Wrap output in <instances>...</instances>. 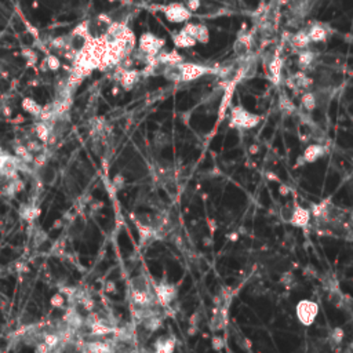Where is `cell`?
I'll use <instances>...</instances> for the list:
<instances>
[{"instance_id": "6da1fadb", "label": "cell", "mask_w": 353, "mask_h": 353, "mask_svg": "<svg viewBox=\"0 0 353 353\" xmlns=\"http://www.w3.org/2000/svg\"><path fill=\"white\" fill-rule=\"evenodd\" d=\"M130 297L134 308H156L159 305L155 294V284H152L145 276H137L131 280Z\"/></svg>"}, {"instance_id": "7a4b0ae2", "label": "cell", "mask_w": 353, "mask_h": 353, "mask_svg": "<svg viewBox=\"0 0 353 353\" xmlns=\"http://www.w3.org/2000/svg\"><path fill=\"white\" fill-rule=\"evenodd\" d=\"M211 69L206 65L192 64V62H181L172 66H164L161 73L167 80L176 81V83H188V81L196 80L202 76L210 73Z\"/></svg>"}, {"instance_id": "3957f363", "label": "cell", "mask_w": 353, "mask_h": 353, "mask_svg": "<svg viewBox=\"0 0 353 353\" xmlns=\"http://www.w3.org/2000/svg\"><path fill=\"white\" fill-rule=\"evenodd\" d=\"M164 44H166L164 39L156 36L155 33L152 32H144L139 36L138 54L141 55V59L144 61L145 65L160 53Z\"/></svg>"}, {"instance_id": "277c9868", "label": "cell", "mask_w": 353, "mask_h": 353, "mask_svg": "<svg viewBox=\"0 0 353 353\" xmlns=\"http://www.w3.org/2000/svg\"><path fill=\"white\" fill-rule=\"evenodd\" d=\"M261 122V116L247 111L241 105L230 108L229 126L236 130H251L257 127Z\"/></svg>"}, {"instance_id": "5b68a950", "label": "cell", "mask_w": 353, "mask_h": 353, "mask_svg": "<svg viewBox=\"0 0 353 353\" xmlns=\"http://www.w3.org/2000/svg\"><path fill=\"white\" fill-rule=\"evenodd\" d=\"M160 11L164 14L166 20L171 24H185L191 21L193 17L192 11H189L187 6L180 2H174L167 6H161Z\"/></svg>"}, {"instance_id": "8992f818", "label": "cell", "mask_w": 353, "mask_h": 353, "mask_svg": "<svg viewBox=\"0 0 353 353\" xmlns=\"http://www.w3.org/2000/svg\"><path fill=\"white\" fill-rule=\"evenodd\" d=\"M282 217L287 221L289 224L297 228H306L310 222L312 214L310 210L302 207L300 204L295 203L294 206H291L289 209H283L282 211Z\"/></svg>"}, {"instance_id": "52a82bcc", "label": "cell", "mask_w": 353, "mask_h": 353, "mask_svg": "<svg viewBox=\"0 0 353 353\" xmlns=\"http://www.w3.org/2000/svg\"><path fill=\"white\" fill-rule=\"evenodd\" d=\"M295 313L302 326L309 327L317 319L319 315V305L312 300H301L295 306Z\"/></svg>"}, {"instance_id": "ba28073f", "label": "cell", "mask_w": 353, "mask_h": 353, "mask_svg": "<svg viewBox=\"0 0 353 353\" xmlns=\"http://www.w3.org/2000/svg\"><path fill=\"white\" fill-rule=\"evenodd\" d=\"M155 294L157 298L159 305L163 308H167L171 305V302L175 300L176 297V287L171 283H160L155 284Z\"/></svg>"}, {"instance_id": "9c48e42d", "label": "cell", "mask_w": 353, "mask_h": 353, "mask_svg": "<svg viewBox=\"0 0 353 353\" xmlns=\"http://www.w3.org/2000/svg\"><path fill=\"white\" fill-rule=\"evenodd\" d=\"M184 29L187 31L191 36H193V39L200 44H207L210 42V31L206 24H193V22H185L184 24Z\"/></svg>"}, {"instance_id": "30bf717a", "label": "cell", "mask_w": 353, "mask_h": 353, "mask_svg": "<svg viewBox=\"0 0 353 353\" xmlns=\"http://www.w3.org/2000/svg\"><path fill=\"white\" fill-rule=\"evenodd\" d=\"M115 76L118 77V80L120 81V84H122V87H123L124 90H131V89L138 83L141 73H139L138 70L126 69V68H122V66L119 65V69Z\"/></svg>"}, {"instance_id": "8fae6325", "label": "cell", "mask_w": 353, "mask_h": 353, "mask_svg": "<svg viewBox=\"0 0 353 353\" xmlns=\"http://www.w3.org/2000/svg\"><path fill=\"white\" fill-rule=\"evenodd\" d=\"M327 153V146L323 144H310L308 145L304 150V153L301 156V159L304 163H315L319 159Z\"/></svg>"}, {"instance_id": "7c38bea8", "label": "cell", "mask_w": 353, "mask_h": 353, "mask_svg": "<svg viewBox=\"0 0 353 353\" xmlns=\"http://www.w3.org/2000/svg\"><path fill=\"white\" fill-rule=\"evenodd\" d=\"M156 64L159 66H172V65H178L184 62V57L178 53L176 50H171V51H163L156 55Z\"/></svg>"}, {"instance_id": "4fadbf2b", "label": "cell", "mask_w": 353, "mask_h": 353, "mask_svg": "<svg viewBox=\"0 0 353 353\" xmlns=\"http://www.w3.org/2000/svg\"><path fill=\"white\" fill-rule=\"evenodd\" d=\"M306 33L310 39V43H323L326 42L328 38V32H327L326 25H323L321 22H313L308 29Z\"/></svg>"}, {"instance_id": "5bb4252c", "label": "cell", "mask_w": 353, "mask_h": 353, "mask_svg": "<svg viewBox=\"0 0 353 353\" xmlns=\"http://www.w3.org/2000/svg\"><path fill=\"white\" fill-rule=\"evenodd\" d=\"M250 48H251V35L248 32H240L233 44L235 53L240 57H244L250 53Z\"/></svg>"}, {"instance_id": "9a60e30c", "label": "cell", "mask_w": 353, "mask_h": 353, "mask_svg": "<svg viewBox=\"0 0 353 353\" xmlns=\"http://www.w3.org/2000/svg\"><path fill=\"white\" fill-rule=\"evenodd\" d=\"M171 39L172 43H174V46H175L176 48H191L195 47V46L198 44V42L193 39V36H191L184 28H182L181 31L172 33Z\"/></svg>"}, {"instance_id": "2e32d148", "label": "cell", "mask_w": 353, "mask_h": 353, "mask_svg": "<svg viewBox=\"0 0 353 353\" xmlns=\"http://www.w3.org/2000/svg\"><path fill=\"white\" fill-rule=\"evenodd\" d=\"M282 69H283V62L278 54H275L269 64H268V70H269V79L272 80L273 84H279L282 79Z\"/></svg>"}, {"instance_id": "e0dca14e", "label": "cell", "mask_w": 353, "mask_h": 353, "mask_svg": "<svg viewBox=\"0 0 353 353\" xmlns=\"http://www.w3.org/2000/svg\"><path fill=\"white\" fill-rule=\"evenodd\" d=\"M80 350L83 353H112V346L105 341H91L81 343Z\"/></svg>"}, {"instance_id": "ac0fdd59", "label": "cell", "mask_w": 353, "mask_h": 353, "mask_svg": "<svg viewBox=\"0 0 353 353\" xmlns=\"http://www.w3.org/2000/svg\"><path fill=\"white\" fill-rule=\"evenodd\" d=\"M174 349H175V338L160 337L155 342V352L153 353H174Z\"/></svg>"}, {"instance_id": "d6986e66", "label": "cell", "mask_w": 353, "mask_h": 353, "mask_svg": "<svg viewBox=\"0 0 353 353\" xmlns=\"http://www.w3.org/2000/svg\"><path fill=\"white\" fill-rule=\"evenodd\" d=\"M290 43H291L293 47L301 51V50H306V48L309 47L310 39L309 36H308V33H306L305 29H304V31H298L297 33H294Z\"/></svg>"}, {"instance_id": "ffe728a7", "label": "cell", "mask_w": 353, "mask_h": 353, "mask_svg": "<svg viewBox=\"0 0 353 353\" xmlns=\"http://www.w3.org/2000/svg\"><path fill=\"white\" fill-rule=\"evenodd\" d=\"M33 130H35V134H36L39 141H42V142H48L50 138H51V127L48 126L47 122L39 120L38 123L35 124Z\"/></svg>"}, {"instance_id": "44dd1931", "label": "cell", "mask_w": 353, "mask_h": 353, "mask_svg": "<svg viewBox=\"0 0 353 353\" xmlns=\"http://www.w3.org/2000/svg\"><path fill=\"white\" fill-rule=\"evenodd\" d=\"M21 105H22V109H24L25 112H28L29 115H32V116H35V118H39V116H40V113H42V109H43V107H42V105H39L38 102L35 101V100H32V98H24Z\"/></svg>"}, {"instance_id": "7402d4cb", "label": "cell", "mask_w": 353, "mask_h": 353, "mask_svg": "<svg viewBox=\"0 0 353 353\" xmlns=\"http://www.w3.org/2000/svg\"><path fill=\"white\" fill-rule=\"evenodd\" d=\"M39 215H40V207H38L36 204H27L21 209L22 220H25L27 222H33Z\"/></svg>"}, {"instance_id": "603a6c76", "label": "cell", "mask_w": 353, "mask_h": 353, "mask_svg": "<svg viewBox=\"0 0 353 353\" xmlns=\"http://www.w3.org/2000/svg\"><path fill=\"white\" fill-rule=\"evenodd\" d=\"M317 97L313 91H305L302 94V100H301V104H302V108L305 109L306 112H312L315 111L316 107H317Z\"/></svg>"}, {"instance_id": "cb8c5ba5", "label": "cell", "mask_w": 353, "mask_h": 353, "mask_svg": "<svg viewBox=\"0 0 353 353\" xmlns=\"http://www.w3.org/2000/svg\"><path fill=\"white\" fill-rule=\"evenodd\" d=\"M313 61H315V53L309 51L308 48L301 50L300 54H298V65L301 66V69L309 68L310 65L313 64Z\"/></svg>"}, {"instance_id": "d4e9b609", "label": "cell", "mask_w": 353, "mask_h": 353, "mask_svg": "<svg viewBox=\"0 0 353 353\" xmlns=\"http://www.w3.org/2000/svg\"><path fill=\"white\" fill-rule=\"evenodd\" d=\"M14 153H16L17 157H18L20 160L24 161V163H32L33 161L32 152H29L27 145H16V146H14Z\"/></svg>"}, {"instance_id": "484cf974", "label": "cell", "mask_w": 353, "mask_h": 353, "mask_svg": "<svg viewBox=\"0 0 353 353\" xmlns=\"http://www.w3.org/2000/svg\"><path fill=\"white\" fill-rule=\"evenodd\" d=\"M43 342L50 349H55L58 348L59 343L62 342V338H61L58 332H46L43 335Z\"/></svg>"}, {"instance_id": "4316f807", "label": "cell", "mask_w": 353, "mask_h": 353, "mask_svg": "<svg viewBox=\"0 0 353 353\" xmlns=\"http://www.w3.org/2000/svg\"><path fill=\"white\" fill-rule=\"evenodd\" d=\"M343 337H345V332H343L342 328H341V327H335L331 331V334H330L328 339H330L332 346H339V345L342 343Z\"/></svg>"}, {"instance_id": "83f0119b", "label": "cell", "mask_w": 353, "mask_h": 353, "mask_svg": "<svg viewBox=\"0 0 353 353\" xmlns=\"http://www.w3.org/2000/svg\"><path fill=\"white\" fill-rule=\"evenodd\" d=\"M44 64L50 70H58L61 66V61L57 55H47L44 59Z\"/></svg>"}, {"instance_id": "f1b7e54d", "label": "cell", "mask_w": 353, "mask_h": 353, "mask_svg": "<svg viewBox=\"0 0 353 353\" xmlns=\"http://www.w3.org/2000/svg\"><path fill=\"white\" fill-rule=\"evenodd\" d=\"M50 304H51L53 308H57V309H64V306H65L64 294H61V293H55V294L51 297Z\"/></svg>"}, {"instance_id": "f546056e", "label": "cell", "mask_w": 353, "mask_h": 353, "mask_svg": "<svg viewBox=\"0 0 353 353\" xmlns=\"http://www.w3.org/2000/svg\"><path fill=\"white\" fill-rule=\"evenodd\" d=\"M211 343H213V348H214L215 350H222V348H224V345H225L224 339H222L220 335H214Z\"/></svg>"}, {"instance_id": "4dcf8cb0", "label": "cell", "mask_w": 353, "mask_h": 353, "mask_svg": "<svg viewBox=\"0 0 353 353\" xmlns=\"http://www.w3.org/2000/svg\"><path fill=\"white\" fill-rule=\"evenodd\" d=\"M280 107H282V109L283 111H289V112H294V105H293V102L290 101L289 98H283V100H280Z\"/></svg>"}, {"instance_id": "1f68e13d", "label": "cell", "mask_w": 353, "mask_h": 353, "mask_svg": "<svg viewBox=\"0 0 353 353\" xmlns=\"http://www.w3.org/2000/svg\"><path fill=\"white\" fill-rule=\"evenodd\" d=\"M185 6L189 9V11L195 13V11H198L199 7H200V0H187V5Z\"/></svg>"}, {"instance_id": "d6a6232c", "label": "cell", "mask_w": 353, "mask_h": 353, "mask_svg": "<svg viewBox=\"0 0 353 353\" xmlns=\"http://www.w3.org/2000/svg\"><path fill=\"white\" fill-rule=\"evenodd\" d=\"M113 187L116 188V191H119V189H122L124 185V178L120 174H118V175L113 178Z\"/></svg>"}, {"instance_id": "836d02e7", "label": "cell", "mask_w": 353, "mask_h": 353, "mask_svg": "<svg viewBox=\"0 0 353 353\" xmlns=\"http://www.w3.org/2000/svg\"><path fill=\"white\" fill-rule=\"evenodd\" d=\"M50 350H51V349L48 348L43 341H42V342H39L38 345H36V348H35V353H48Z\"/></svg>"}, {"instance_id": "e575fe53", "label": "cell", "mask_w": 353, "mask_h": 353, "mask_svg": "<svg viewBox=\"0 0 353 353\" xmlns=\"http://www.w3.org/2000/svg\"><path fill=\"white\" fill-rule=\"evenodd\" d=\"M24 57L29 59V62H36V59H38L36 54L33 53L32 50H24Z\"/></svg>"}, {"instance_id": "d590c367", "label": "cell", "mask_w": 353, "mask_h": 353, "mask_svg": "<svg viewBox=\"0 0 353 353\" xmlns=\"http://www.w3.org/2000/svg\"><path fill=\"white\" fill-rule=\"evenodd\" d=\"M9 156L7 153H3L2 150H0V171L3 170V167H5L6 161H7V159H9Z\"/></svg>"}, {"instance_id": "8d00e7d4", "label": "cell", "mask_w": 353, "mask_h": 353, "mask_svg": "<svg viewBox=\"0 0 353 353\" xmlns=\"http://www.w3.org/2000/svg\"><path fill=\"white\" fill-rule=\"evenodd\" d=\"M116 291V286L113 282H108L107 284V293H115Z\"/></svg>"}, {"instance_id": "74e56055", "label": "cell", "mask_w": 353, "mask_h": 353, "mask_svg": "<svg viewBox=\"0 0 353 353\" xmlns=\"http://www.w3.org/2000/svg\"><path fill=\"white\" fill-rule=\"evenodd\" d=\"M250 152H251L252 155H254V153H257V152H258V146H257V145H252L251 148H250Z\"/></svg>"}, {"instance_id": "f35d334b", "label": "cell", "mask_w": 353, "mask_h": 353, "mask_svg": "<svg viewBox=\"0 0 353 353\" xmlns=\"http://www.w3.org/2000/svg\"><path fill=\"white\" fill-rule=\"evenodd\" d=\"M0 353H2V352H0Z\"/></svg>"}]
</instances>
